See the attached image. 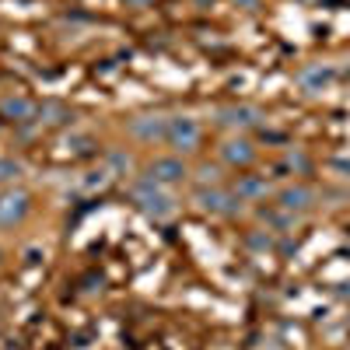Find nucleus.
<instances>
[{"label":"nucleus","mask_w":350,"mask_h":350,"mask_svg":"<svg viewBox=\"0 0 350 350\" xmlns=\"http://www.w3.org/2000/svg\"><path fill=\"white\" fill-rule=\"evenodd\" d=\"M239 4H242V8H256V4H259V0H239Z\"/></svg>","instance_id":"obj_17"},{"label":"nucleus","mask_w":350,"mask_h":350,"mask_svg":"<svg viewBox=\"0 0 350 350\" xmlns=\"http://www.w3.org/2000/svg\"><path fill=\"white\" fill-rule=\"evenodd\" d=\"M0 112H4L8 120H14V123H25V120H32V116L39 112V105L28 102V98H4L0 102Z\"/></svg>","instance_id":"obj_11"},{"label":"nucleus","mask_w":350,"mask_h":350,"mask_svg":"<svg viewBox=\"0 0 350 350\" xmlns=\"http://www.w3.org/2000/svg\"><path fill=\"white\" fill-rule=\"evenodd\" d=\"M32 211V196L25 189H4L0 193V228H11L18 221H25V214Z\"/></svg>","instance_id":"obj_3"},{"label":"nucleus","mask_w":350,"mask_h":350,"mask_svg":"<svg viewBox=\"0 0 350 350\" xmlns=\"http://www.w3.org/2000/svg\"><path fill=\"white\" fill-rule=\"evenodd\" d=\"M21 175V165L14 158H0V183H14Z\"/></svg>","instance_id":"obj_15"},{"label":"nucleus","mask_w":350,"mask_h":350,"mask_svg":"<svg viewBox=\"0 0 350 350\" xmlns=\"http://www.w3.org/2000/svg\"><path fill=\"white\" fill-rule=\"evenodd\" d=\"M130 8H144V4H151V0H126Z\"/></svg>","instance_id":"obj_16"},{"label":"nucleus","mask_w":350,"mask_h":350,"mask_svg":"<svg viewBox=\"0 0 350 350\" xmlns=\"http://www.w3.org/2000/svg\"><path fill=\"white\" fill-rule=\"evenodd\" d=\"M221 123L231 130H252V126H262V112L256 105H231L221 112Z\"/></svg>","instance_id":"obj_7"},{"label":"nucleus","mask_w":350,"mask_h":350,"mask_svg":"<svg viewBox=\"0 0 350 350\" xmlns=\"http://www.w3.org/2000/svg\"><path fill=\"white\" fill-rule=\"evenodd\" d=\"M235 200L239 196H231L224 189H200L193 196V203L200 211H207V214H231V211H235Z\"/></svg>","instance_id":"obj_6"},{"label":"nucleus","mask_w":350,"mask_h":350,"mask_svg":"<svg viewBox=\"0 0 350 350\" xmlns=\"http://www.w3.org/2000/svg\"><path fill=\"white\" fill-rule=\"evenodd\" d=\"M165 130H168V120H161V116H137V120L130 123V133L144 144L165 140Z\"/></svg>","instance_id":"obj_8"},{"label":"nucleus","mask_w":350,"mask_h":350,"mask_svg":"<svg viewBox=\"0 0 350 350\" xmlns=\"http://www.w3.org/2000/svg\"><path fill=\"white\" fill-rule=\"evenodd\" d=\"M262 221H267L270 228H277V231H284V228L295 224V214H287L284 207L280 211H262Z\"/></svg>","instance_id":"obj_14"},{"label":"nucleus","mask_w":350,"mask_h":350,"mask_svg":"<svg viewBox=\"0 0 350 350\" xmlns=\"http://www.w3.org/2000/svg\"><path fill=\"white\" fill-rule=\"evenodd\" d=\"M0 259H4V252H0Z\"/></svg>","instance_id":"obj_18"},{"label":"nucleus","mask_w":350,"mask_h":350,"mask_svg":"<svg viewBox=\"0 0 350 350\" xmlns=\"http://www.w3.org/2000/svg\"><path fill=\"white\" fill-rule=\"evenodd\" d=\"M186 165H183V158H175V154H168V158H154L151 165H148V179L154 183V186H175V183H183L186 179Z\"/></svg>","instance_id":"obj_4"},{"label":"nucleus","mask_w":350,"mask_h":350,"mask_svg":"<svg viewBox=\"0 0 350 350\" xmlns=\"http://www.w3.org/2000/svg\"><path fill=\"white\" fill-rule=\"evenodd\" d=\"M221 161L231 165V168H245V165H252V161H256L252 140H245V137H231V140H224V144H221Z\"/></svg>","instance_id":"obj_5"},{"label":"nucleus","mask_w":350,"mask_h":350,"mask_svg":"<svg viewBox=\"0 0 350 350\" xmlns=\"http://www.w3.org/2000/svg\"><path fill=\"white\" fill-rule=\"evenodd\" d=\"M333 77H336V74H333V67L315 64V67H305L298 81H301V88H305L308 95H315V92H323V88H329V84H333Z\"/></svg>","instance_id":"obj_10"},{"label":"nucleus","mask_w":350,"mask_h":350,"mask_svg":"<svg viewBox=\"0 0 350 350\" xmlns=\"http://www.w3.org/2000/svg\"><path fill=\"white\" fill-rule=\"evenodd\" d=\"M133 203L154 221H165V217L175 214V200L165 193V186H154L151 179H140L133 186Z\"/></svg>","instance_id":"obj_1"},{"label":"nucleus","mask_w":350,"mask_h":350,"mask_svg":"<svg viewBox=\"0 0 350 350\" xmlns=\"http://www.w3.org/2000/svg\"><path fill=\"white\" fill-rule=\"evenodd\" d=\"M270 186L262 175H239V186H235V196L239 200H259V196H267Z\"/></svg>","instance_id":"obj_12"},{"label":"nucleus","mask_w":350,"mask_h":350,"mask_svg":"<svg viewBox=\"0 0 350 350\" xmlns=\"http://www.w3.org/2000/svg\"><path fill=\"white\" fill-rule=\"evenodd\" d=\"M200 137H203V130H200V123L193 120V116H172V120H168L165 144H168L175 154L196 151V148H200Z\"/></svg>","instance_id":"obj_2"},{"label":"nucleus","mask_w":350,"mask_h":350,"mask_svg":"<svg viewBox=\"0 0 350 350\" xmlns=\"http://www.w3.org/2000/svg\"><path fill=\"white\" fill-rule=\"evenodd\" d=\"M39 116H42V123H49V126H60V123H67V120H70V112H67L64 105H53V102H49V105H42V109H39Z\"/></svg>","instance_id":"obj_13"},{"label":"nucleus","mask_w":350,"mask_h":350,"mask_svg":"<svg viewBox=\"0 0 350 350\" xmlns=\"http://www.w3.org/2000/svg\"><path fill=\"white\" fill-rule=\"evenodd\" d=\"M312 200H315V193L308 186H284L277 193V207H284L287 214H301L312 207Z\"/></svg>","instance_id":"obj_9"}]
</instances>
